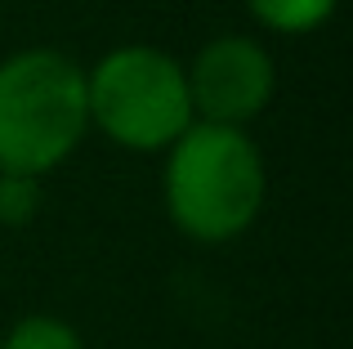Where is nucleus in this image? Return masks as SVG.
I'll list each match as a JSON object with an SVG mask.
<instances>
[{"mask_svg": "<svg viewBox=\"0 0 353 349\" xmlns=\"http://www.w3.org/2000/svg\"><path fill=\"white\" fill-rule=\"evenodd\" d=\"M90 130L125 152H165L197 117L183 63L161 45H117L85 68Z\"/></svg>", "mask_w": 353, "mask_h": 349, "instance_id": "obj_3", "label": "nucleus"}, {"mask_svg": "<svg viewBox=\"0 0 353 349\" xmlns=\"http://www.w3.org/2000/svg\"><path fill=\"white\" fill-rule=\"evenodd\" d=\"M41 179L36 174H0V224L23 228L41 210Z\"/></svg>", "mask_w": 353, "mask_h": 349, "instance_id": "obj_7", "label": "nucleus"}, {"mask_svg": "<svg viewBox=\"0 0 353 349\" xmlns=\"http://www.w3.org/2000/svg\"><path fill=\"white\" fill-rule=\"evenodd\" d=\"M188 99L197 121L241 126L246 130L277 94V63L255 36L228 32L206 41L192 63H183Z\"/></svg>", "mask_w": 353, "mask_h": 349, "instance_id": "obj_4", "label": "nucleus"}, {"mask_svg": "<svg viewBox=\"0 0 353 349\" xmlns=\"http://www.w3.org/2000/svg\"><path fill=\"white\" fill-rule=\"evenodd\" d=\"M264 152L255 148V139L241 126L192 121L165 148V215L192 242L219 246L241 237L264 210Z\"/></svg>", "mask_w": 353, "mask_h": 349, "instance_id": "obj_1", "label": "nucleus"}, {"mask_svg": "<svg viewBox=\"0 0 353 349\" xmlns=\"http://www.w3.org/2000/svg\"><path fill=\"white\" fill-rule=\"evenodd\" d=\"M90 134L85 68L54 45L0 59V174L59 170Z\"/></svg>", "mask_w": 353, "mask_h": 349, "instance_id": "obj_2", "label": "nucleus"}, {"mask_svg": "<svg viewBox=\"0 0 353 349\" xmlns=\"http://www.w3.org/2000/svg\"><path fill=\"white\" fill-rule=\"evenodd\" d=\"M250 9L259 27L268 32H282V36H304V32H318L331 14H336L340 0H241Z\"/></svg>", "mask_w": 353, "mask_h": 349, "instance_id": "obj_5", "label": "nucleus"}, {"mask_svg": "<svg viewBox=\"0 0 353 349\" xmlns=\"http://www.w3.org/2000/svg\"><path fill=\"white\" fill-rule=\"evenodd\" d=\"M0 349H85V341L59 314H27L5 332Z\"/></svg>", "mask_w": 353, "mask_h": 349, "instance_id": "obj_6", "label": "nucleus"}]
</instances>
